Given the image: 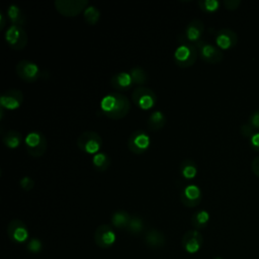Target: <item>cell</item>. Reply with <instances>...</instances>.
Masks as SVG:
<instances>
[{
	"mask_svg": "<svg viewBox=\"0 0 259 259\" xmlns=\"http://www.w3.org/2000/svg\"><path fill=\"white\" fill-rule=\"evenodd\" d=\"M166 116L165 114L160 110L153 111L147 120V127L150 131H159L166 124Z\"/></svg>",
	"mask_w": 259,
	"mask_h": 259,
	"instance_id": "44dd1931",
	"label": "cell"
},
{
	"mask_svg": "<svg viewBox=\"0 0 259 259\" xmlns=\"http://www.w3.org/2000/svg\"><path fill=\"white\" fill-rule=\"evenodd\" d=\"M24 146L30 156L38 158L41 157L47 150V139L41 132L33 131L25 137Z\"/></svg>",
	"mask_w": 259,
	"mask_h": 259,
	"instance_id": "277c9868",
	"label": "cell"
},
{
	"mask_svg": "<svg viewBox=\"0 0 259 259\" xmlns=\"http://www.w3.org/2000/svg\"><path fill=\"white\" fill-rule=\"evenodd\" d=\"M6 13H7V16L10 19L12 24L18 25L21 27H23L25 25V22H26L25 14L18 5H16V4L9 5Z\"/></svg>",
	"mask_w": 259,
	"mask_h": 259,
	"instance_id": "ffe728a7",
	"label": "cell"
},
{
	"mask_svg": "<svg viewBox=\"0 0 259 259\" xmlns=\"http://www.w3.org/2000/svg\"><path fill=\"white\" fill-rule=\"evenodd\" d=\"M144 243L151 249H160L165 245L166 238L163 232L157 229H149L144 233Z\"/></svg>",
	"mask_w": 259,
	"mask_h": 259,
	"instance_id": "e0dca14e",
	"label": "cell"
},
{
	"mask_svg": "<svg viewBox=\"0 0 259 259\" xmlns=\"http://www.w3.org/2000/svg\"><path fill=\"white\" fill-rule=\"evenodd\" d=\"M110 84L116 90L125 91V90L130 89L133 86L134 82L132 80V77H131L130 73L119 72V73L114 74L110 78Z\"/></svg>",
	"mask_w": 259,
	"mask_h": 259,
	"instance_id": "d6986e66",
	"label": "cell"
},
{
	"mask_svg": "<svg viewBox=\"0 0 259 259\" xmlns=\"http://www.w3.org/2000/svg\"><path fill=\"white\" fill-rule=\"evenodd\" d=\"M85 21L90 25H95L100 18V11L94 5H88L83 13Z\"/></svg>",
	"mask_w": 259,
	"mask_h": 259,
	"instance_id": "83f0119b",
	"label": "cell"
},
{
	"mask_svg": "<svg viewBox=\"0 0 259 259\" xmlns=\"http://www.w3.org/2000/svg\"><path fill=\"white\" fill-rule=\"evenodd\" d=\"M145 224L140 215H132L130 223L126 227V231L132 235H139L144 231Z\"/></svg>",
	"mask_w": 259,
	"mask_h": 259,
	"instance_id": "4316f807",
	"label": "cell"
},
{
	"mask_svg": "<svg viewBox=\"0 0 259 259\" xmlns=\"http://www.w3.org/2000/svg\"><path fill=\"white\" fill-rule=\"evenodd\" d=\"M16 74L25 82H35L41 75L39 67L28 60H21L15 66Z\"/></svg>",
	"mask_w": 259,
	"mask_h": 259,
	"instance_id": "9c48e42d",
	"label": "cell"
},
{
	"mask_svg": "<svg viewBox=\"0 0 259 259\" xmlns=\"http://www.w3.org/2000/svg\"><path fill=\"white\" fill-rule=\"evenodd\" d=\"M55 8L62 15L67 17H75L86 9L88 6L87 0H56Z\"/></svg>",
	"mask_w": 259,
	"mask_h": 259,
	"instance_id": "5b68a950",
	"label": "cell"
},
{
	"mask_svg": "<svg viewBox=\"0 0 259 259\" xmlns=\"http://www.w3.org/2000/svg\"><path fill=\"white\" fill-rule=\"evenodd\" d=\"M198 5L205 12H214L219 9L220 2L218 0H199Z\"/></svg>",
	"mask_w": 259,
	"mask_h": 259,
	"instance_id": "f546056e",
	"label": "cell"
},
{
	"mask_svg": "<svg viewBox=\"0 0 259 259\" xmlns=\"http://www.w3.org/2000/svg\"><path fill=\"white\" fill-rule=\"evenodd\" d=\"M78 148L87 154H97L102 146V138L94 131H85L77 139Z\"/></svg>",
	"mask_w": 259,
	"mask_h": 259,
	"instance_id": "3957f363",
	"label": "cell"
},
{
	"mask_svg": "<svg viewBox=\"0 0 259 259\" xmlns=\"http://www.w3.org/2000/svg\"><path fill=\"white\" fill-rule=\"evenodd\" d=\"M7 235L12 242L20 244L28 239L29 233L26 225L22 221L14 219L7 226Z\"/></svg>",
	"mask_w": 259,
	"mask_h": 259,
	"instance_id": "7c38bea8",
	"label": "cell"
},
{
	"mask_svg": "<svg viewBox=\"0 0 259 259\" xmlns=\"http://www.w3.org/2000/svg\"><path fill=\"white\" fill-rule=\"evenodd\" d=\"M224 4L228 9H235L240 4V1H238V0H235V1L234 0H226L224 2Z\"/></svg>",
	"mask_w": 259,
	"mask_h": 259,
	"instance_id": "d6a6232c",
	"label": "cell"
},
{
	"mask_svg": "<svg viewBox=\"0 0 259 259\" xmlns=\"http://www.w3.org/2000/svg\"><path fill=\"white\" fill-rule=\"evenodd\" d=\"M94 168L99 172H104L110 165V158L106 153H97L92 158Z\"/></svg>",
	"mask_w": 259,
	"mask_h": 259,
	"instance_id": "d4e9b609",
	"label": "cell"
},
{
	"mask_svg": "<svg viewBox=\"0 0 259 259\" xmlns=\"http://www.w3.org/2000/svg\"><path fill=\"white\" fill-rule=\"evenodd\" d=\"M5 40L12 50L20 51L27 45V34L23 27L11 24L5 32Z\"/></svg>",
	"mask_w": 259,
	"mask_h": 259,
	"instance_id": "8992f818",
	"label": "cell"
},
{
	"mask_svg": "<svg viewBox=\"0 0 259 259\" xmlns=\"http://www.w3.org/2000/svg\"><path fill=\"white\" fill-rule=\"evenodd\" d=\"M177 39L178 46L173 55L174 62L180 68H189L194 65L198 56V51L194 44L187 41L180 34Z\"/></svg>",
	"mask_w": 259,
	"mask_h": 259,
	"instance_id": "7a4b0ae2",
	"label": "cell"
},
{
	"mask_svg": "<svg viewBox=\"0 0 259 259\" xmlns=\"http://www.w3.org/2000/svg\"><path fill=\"white\" fill-rule=\"evenodd\" d=\"M180 174L186 179H192L196 176L197 167L196 163L192 159H184L179 167Z\"/></svg>",
	"mask_w": 259,
	"mask_h": 259,
	"instance_id": "603a6c76",
	"label": "cell"
},
{
	"mask_svg": "<svg viewBox=\"0 0 259 259\" xmlns=\"http://www.w3.org/2000/svg\"><path fill=\"white\" fill-rule=\"evenodd\" d=\"M208 221H209V213L204 209L195 211L191 217V224L197 230L206 227Z\"/></svg>",
	"mask_w": 259,
	"mask_h": 259,
	"instance_id": "484cf974",
	"label": "cell"
},
{
	"mask_svg": "<svg viewBox=\"0 0 259 259\" xmlns=\"http://www.w3.org/2000/svg\"><path fill=\"white\" fill-rule=\"evenodd\" d=\"M202 199V193L200 188L195 184L187 185L180 192V200L183 205L187 207H194L200 203Z\"/></svg>",
	"mask_w": 259,
	"mask_h": 259,
	"instance_id": "5bb4252c",
	"label": "cell"
},
{
	"mask_svg": "<svg viewBox=\"0 0 259 259\" xmlns=\"http://www.w3.org/2000/svg\"><path fill=\"white\" fill-rule=\"evenodd\" d=\"M100 109L105 116L117 120L128 113L131 109L130 100L121 93L112 92L101 99Z\"/></svg>",
	"mask_w": 259,
	"mask_h": 259,
	"instance_id": "6da1fadb",
	"label": "cell"
},
{
	"mask_svg": "<svg viewBox=\"0 0 259 259\" xmlns=\"http://www.w3.org/2000/svg\"><path fill=\"white\" fill-rule=\"evenodd\" d=\"M195 47L198 51L199 57L207 63L214 64L223 59V53L221 49L208 41L201 39L195 44Z\"/></svg>",
	"mask_w": 259,
	"mask_h": 259,
	"instance_id": "30bf717a",
	"label": "cell"
},
{
	"mask_svg": "<svg viewBox=\"0 0 259 259\" xmlns=\"http://www.w3.org/2000/svg\"><path fill=\"white\" fill-rule=\"evenodd\" d=\"M132 100L141 109L148 110L152 108L157 102L156 93L147 87H138L132 93Z\"/></svg>",
	"mask_w": 259,
	"mask_h": 259,
	"instance_id": "52a82bcc",
	"label": "cell"
},
{
	"mask_svg": "<svg viewBox=\"0 0 259 259\" xmlns=\"http://www.w3.org/2000/svg\"><path fill=\"white\" fill-rule=\"evenodd\" d=\"M213 259H223V258L222 257H214Z\"/></svg>",
	"mask_w": 259,
	"mask_h": 259,
	"instance_id": "8d00e7d4",
	"label": "cell"
},
{
	"mask_svg": "<svg viewBox=\"0 0 259 259\" xmlns=\"http://www.w3.org/2000/svg\"><path fill=\"white\" fill-rule=\"evenodd\" d=\"M236 42L237 35L233 30L229 28H223L215 32V44L217 47L221 50H228L232 48Z\"/></svg>",
	"mask_w": 259,
	"mask_h": 259,
	"instance_id": "ac0fdd59",
	"label": "cell"
},
{
	"mask_svg": "<svg viewBox=\"0 0 259 259\" xmlns=\"http://www.w3.org/2000/svg\"><path fill=\"white\" fill-rule=\"evenodd\" d=\"M4 17L5 16L3 15V13L0 12V20H1V22H0V29H2L5 26V18Z\"/></svg>",
	"mask_w": 259,
	"mask_h": 259,
	"instance_id": "d590c367",
	"label": "cell"
},
{
	"mask_svg": "<svg viewBox=\"0 0 259 259\" xmlns=\"http://www.w3.org/2000/svg\"><path fill=\"white\" fill-rule=\"evenodd\" d=\"M204 31L203 22L199 19L191 20L185 27L184 32L180 35L191 44H196L201 40V36Z\"/></svg>",
	"mask_w": 259,
	"mask_h": 259,
	"instance_id": "2e32d148",
	"label": "cell"
},
{
	"mask_svg": "<svg viewBox=\"0 0 259 259\" xmlns=\"http://www.w3.org/2000/svg\"><path fill=\"white\" fill-rule=\"evenodd\" d=\"M257 171L259 172V165H258V168H257Z\"/></svg>",
	"mask_w": 259,
	"mask_h": 259,
	"instance_id": "74e56055",
	"label": "cell"
},
{
	"mask_svg": "<svg viewBox=\"0 0 259 259\" xmlns=\"http://www.w3.org/2000/svg\"><path fill=\"white\" fill-rule=\"evenodd\" d=\"M2 141L6 147L10 149H15L20 146V144L23 141V138L19 132L14 130H9L3 135Z\"/></svg>",
	"mask_w": 259,
	"mask_h": 259,
	"instance_id": "7402d4cb",
	"label": "cell"
},
{
	"mask_svg": "<svg viewBox=\"0 0 259 259\" xmlns=\"http://www.w3.org/2000/svg\"><path fill=\"white\" fill-rule=\"evenodd\" d=\"M151 145L149 135L143 130L134 131L127 140V147L130 151L137 155L144 154Z\"/></svg>",
	"mask_w": 259,
	"mask_h": 259,
	"instance_id": "ba28073f",
	"label": "cell"
},
{
	"mask_svg": "<svg viewBox=\"0 0 259 259\" xmlns=\"http://www.w3.org/2000/svg\"><path fill=\"white\" fill-rule=\"evenodd\" d=\"M27 250L31 253H37L42 249V243L39 239L37 238H32L29 240L27 243Z\"/></svg>",
	"mask_w": 259,
	"mask_h": 259,
	"instance_id": "4dcf8cb0",
	"label": "cell"
},
{
	"mask_svg": "<svg viewBox=\"0 0 259 259\" xmlns=\"http://www.w3.org/2000/svg\"><path fill=\"white\" fill-rule=\"evenodd\" d=\"M130 75L132 77L134 84H136V85H144L148 80L147 72L143 68L138 67V66L131 69Z\"/></svg>",
	"mask_w": 259,
	"mask_h": 259,
	"instance_id": "f1b7e54d",
	"label": "cell"
},
{
	"mask_svg": "<svg viewBox=\"0 0 259 259\" xmlns=\"http://www.w3.org/2000/svg\"><path fill=\"white\" fill-rule=\"evenodd\" d=\"M19 185H20V187H21L23 190L29 191V190H31V189L33 188V186H34V181H33V179H32L31 177H29V176H24V177H22V178L19 180Z\"/></svg>",
	"mask_w": 259,
	"mask_h": 259,
	"instance_id": "1f68e13d",
	"label": "cell"
},
{
	"mask_svg": "<svg viewBox=\"0 0 259 259\" xmlns=\"http://www.w3.org/2000/svg\"><path fill=\"white\" fill-rule=\"evenodd\" d=\"M202 243H203V237L201 233L197 230L187 231L183 235L181 240V245L183 249L189 254L196 253L200 249Z\"/></svg>",
	"mask_w": 259,
	"mask_h": 259,
	"instance_id": "4fadbf2b",
	"label": "cell"
},
{
	"mask_svg": "<svg viewBox=\"0 0 259 259\" xmlns=\"http://www.w3.org/2000/svg\"><path fill=\"white\" fill-rule=\"evenodd\" d=\"M23 93L18 89H8L0 97V105L2 108L13 110L18 108L23 102Z\"/></svg>",
	"mask_w": 259,
	"mask_h": 259,
	"instance_id": "9a60e30c",
	"label": "cell"
},
{
	"mask_svg": "<svg viewBox=\"0 0 259 259\" xmlns=\"http://www.w3.org/2000/svg\"><path fill=\"white\" fill-rule=\"evenodd\" d=\"M250 122L256 126V127H259V111H256L254 112L251 117H250Z\"/></svg>",
	"mask_w": 259,
	"mask_h": 259,
	"instance_id": "836d02e7",
	"label": "cell"
},
{
	"mask_svg": "<svg viewBox=\"0 0 259 259\" xmlns=\"http://www.w3.org/2000/svg\"><path fill=\"white\" fill-rule=\"evenodd\" d=\"M251 144H252L255 148L259 149V132H257V133H255V134L252 135V137H251Z\"/></svg>",
	"mask_w": 259,
	"mask_h": 259,
	"instance_id": "e575fe53",
	"label": "cell"
},
{
	"mask_svg": "<svg viewBox=\"0 0 259 259\" xmlns=\"http://www.w3.org/2000/svg\"><path fill=\"white\" fill-rule=\"evenodd\" d=\"M116 240V235L109 225H100L94 233L95 244L102 249L110 248Z\"/></svg>",
	"mask_w": 259,
	"mask_h": 259,
	"instance_id": "8fae6325",
	"label": "cell"
},
{
	"mask_svg": "<svg viewBox=\"0 0 259 259\" xmlns=\"http://www.w3.org/2000/svg\"><path fill=\"white\" fill-rule=\"evenodd\" d=\"M130 213L123 209H118L114 211L111 215V224L117 228V229H126L130 220H131Z\"/></svg>",
	"mask_w": 259,
	"mask_h": 259,
	"instance_id": "cb8c5ba5",
	"label": "cell"
}]
</instances>
